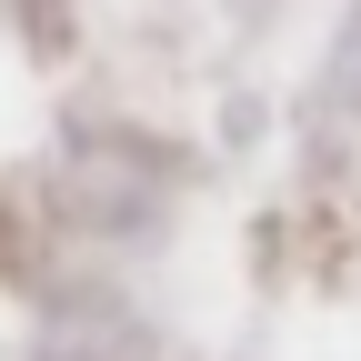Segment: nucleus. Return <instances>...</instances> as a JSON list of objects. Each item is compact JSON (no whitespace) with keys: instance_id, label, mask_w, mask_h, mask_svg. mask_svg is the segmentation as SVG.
Segmentation results:
<instances>
[]
</instances>
